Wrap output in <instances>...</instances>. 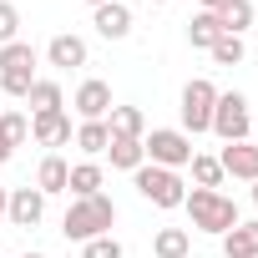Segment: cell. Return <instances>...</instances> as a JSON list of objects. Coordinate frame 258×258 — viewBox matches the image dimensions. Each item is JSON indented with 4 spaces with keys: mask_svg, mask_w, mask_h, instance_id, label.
Wrapping results in <instances>:
<instances>
[{
    "mask_svg": "<svg viewBox=\"0 0 258 258\" xmlns=\"http://www.w3.org/2000/svg\"><path fill=\"white\" fill-rule=\"evenodd\" d=\"M182 213L192 218L198 233H213V238H223L228 228H238V203L228 192H213V187H192L182 198Z\"/></svg>",
    "mask_w": 258,
    "mask_h": 258,
    "instance_id": "obj_1",
    "label": "cell"
},
{
    "mask_svg": "<svg viewBox=\"0 0 258 258\" xmlns=\"http://www.w3.org/2000/svg\"><path fill=\"white\" fill-rule=\"evenodd\" d=\"M111 223H116V203H111L106 192H96V198H76V203L66 208L61 233H66L71 243H91V238L111 233Z\"/></svg>",
    "mask_w": 258,
    "mask_h": 258,
    "instance_id": "obj_2",
    "label": "cell"
},
{
    "mask_svg": "<svg viewBox=\"0 0 258 258\" xmlns=\"http://www.w3.org/2000/svg\"><path fill=\"white\" fill-rule=\"evenodd\" d=\"M142 152H147V162L152 167H187L192 162V137L182 132V126H152V137H142Z\"/></svg>",
    "mask_w": 258,
    "mask_h": 258,
    "instance_id": "obj_3",
    "label": "cell"
},
{
    "mask_svg": "<svg viewBox=\"0 0 258 258\" xmlns=\"http://www.w3.org/2000/svg\"><path fill=\"white\" fill-rule=\"evenodd\" d=\"M132 182H137V192H142L152 208H182V198H187V187H182V177H177L172 167L142 162V167L132 172Z\"/></svg>",
    "mask_w": 258,
    "mask_h": 258,
    "instance_id": "obj_4",
    "label": "cell"
},
{
    "mask_svg": "<svg viewBox=\"0 0 258 258\" xmlns=\"http://www.w3.org/2000/svg\"><path fill=\"white\" fill-rule=\"evenodd\" d=\"M31 81H36V46H26V41L0 46V91L6 96H26Z\"/></svg>",
    "mask_w": 258,
    "mask_h": 258,
    "instance_id": "obj_5",
    "label": "cell"
},
{
    "mask_svg": "<svg viewBox=\"0 0 258 258\" xmlns=\"http://www.w3.org/2000/svg\"><path fill=\"white\" fill-rule=\"evenodd\" d=\"M213 106H218V86L208 81V76H192L187 86H182V132L187 137H198V132H208L213 126Z\"/></svg>",
    "mask_w": 258,
    "mask_h": 258,
    "instance_id": "obj_6",
    "label": "cell"
},
{
    "mask_svg": "<svg viewBox=\"0 0 258 258\" xmlns=\"http://www.w3.org/2000/svg\"><path fill=\"white\" fill-rule=\"evenodd\" d=\"M223 142H248L253 132V116H248V96L243 91H218V106H213V126Z\"/></svg>",
    "mask_w": 258,
    "mask_h": 258,
    "instance_id": "obj_7",
    "label": "cell"
},
{
    "mask_svg": "<svg viewBox=\"0 0 258 258\" xmlns=\"http://www.w3.org/2000/svg\"><path fill=\"white\" fill-rule=\"evenodd\" d=\"M71 106H76L81 121H106V111H111L116 101H111V86H106V81H81L76 96H71Z\"/></svg>",
    "mask_w": 258,
    "mask_h": 258,
    "instance_id": "obj_8",
    "label": "cell"
},
{
    "mask_svg": "<svg viewBox=\"0 0 258 258\" xmlns=\"http://www.w3.org/2000/svg\"><path fill=\"white\" fill-rule=\"evenodd\" d=\"M6 218H11L16 228H36V223L46 218V192H41V187H31V182H26V187H16V192H11V203H6Z\"/></svg>",
    "mask_w": 258,
    "mask_h": 258,
    "instance_id": "obj_9",
    "label": "cell"
},
{
    "mask_svg": "<svg viewBox=\"0 0 258 258\" xmlns=\"http://www.w3.org/2000/svg\"><path fill=\"white\" fill-rule=\"evenodd\" d=\"M91 26H96V36H106V41H126V36H132V6L106 0V6L91 11Z\"/></svg>",
    "mask_w": 258,
    "mask_h": 258,
    "instance_id": "obj_10",
    "label": "cell"
},
{
    "mask_svg": "<svg viewBox=\"0 0 258 258\" xmlns=\"http://www.w3.org/2000/svg\"><path fill=\"white\" fill-rule=\"evenodd\" d=\"M218 162H223V177H243V182H258V147H253V142H228Z\"/></svg>",
    "mask_w": 258,
    "mask_h": 258,
    "instance_id": "obj_11",
    "label": "cell"
},
{
    "mask_svg": "<svg viewBox=\"0 0 258 258\" xmlns=\"http://www.w3.org/2000/svg\"><path fill=\"white\" fill-rule=\"evenodd\" d=\"M31 137H36L41 147H66V142H71V116H66V111H41V116H31Z\"/></svg>",
    "mask_w": 258,
    "mask_h": 258,
    "instance_id": "obj_12",
    "label": "cell"
},
{
    "mask_svg": "<svg viewBox=\"0 0 258 258\" xmlns=\"http://www.w3.org/2000/svg\"><path fill=\"white\" fill-rule=\"evenodd\" d=\"M223 258H258V218L223 233Z\"/></svg>",
    "mask_w": 258,
    "mask_h": 258,
    "instance_id": "obj_13",
    "label": "cell"
},
{
    "mask_svg": "<svg viewBox=\"0 0 258 258\" xmlns=\"http://www.w3.org/2000/svg\"><path fill=\"white\" fill-rule=\"evenodd\" d=\"M46 61H51V66H61V71L86 66V41H81V36H56V41L46 46Z\"/></svg>",
    "mask_w": 258,
    "mask_h": 258,
    "instance_id": "obj_14",
    "label": "cell"
},
{
    "mask_svg": "<svg viewBox=\"0 0 258 258\" xmlns=\"http://www.w3.org/2000/svg\"><path fill=\"white\" fill-rule=\"evenodd\" d=\"M101 182H106L101 162H76V167H71V177H66V192H71V198H96V192H101Z\"/></svg>",
    "mask_w": 258,
    "mask_h": 258,
    "instance_id": "obj_15",
    "label": "cell"
},
{
    "mask_svg": "<svg viewBox=\"0 0 258 258\" xmlns=\"http://www.w3.org/2000/svg\"><path fill=\"white\" fill-rule=\"evenodd\" d=\"M106 157H111V167H121V172H137V167L147 162L142 137H111V142H106Z\"/></svg>",
    "mask_w": 258,
    "mask_h": 258,
    "instance_id": "obj_16",
    "label": "cell"
},
{
    "mask_svg": "<svg viewBox=\"0 0 258 258\" xmlns=\"http://www.w3.org/2000/svg\"><path fill=\"white\" fill-rule=\"evenodd\" d=\"M106 132H111V137H142V132H147L142 106H111V111H106Z\"/></svg>",
    "mask_w": 258,
    "mask_h": 258,
    "instance_id": "obj_17",
    "label": "cell"
},
{
    "mask_svg": "<svg viewBox=\"0 0 258 258\" xmlns=\"http://www.w3.org/2000/svg\"><path fill=\"white\" fill-rule=\"evenodd\" d=\"M218 36H228V31H223V21H218L213 11H198V16L187 21V41H192L198 51H213V41H218Z\"/></svg>",
    "mask_w": 258,
    "mask_h": 258,
    "instance_id": "obj_18",
    "label": "cell"
},
{
    "mask_svg": "<svg viewBox=\"0 0 258 258\" xmlns=\"http://www.w3.org/2000/svg\"><path fill=\"white\" fill-rule=\"evenodd\" d=\"M66 177H71V167L51 152V157H41V167H36V187L51 198V192H66Z\"/></svg>",
    "mask_w": 258,
    "mask_h": 258,
    "instance_id": "obj_19",
    "label": "cell"
},
{
    "mask_svg": "<svg viewBox=\"0 0 258 258\" xmlns=\"http://www.w3.org/2000/svg\"><path fill=\"white\" fill-rule=\"evenodd\" d=\"M152 253H157V258H187V253H192V233H187V228H162V233L152 238Z\"/></svg>",
    "mask_w": 258,
    "mask_h": 258,
    "instance_id": "obj_20",
    "label": "cell"
},
{
    "mask_svg": "<svg viewBox=\"0 0 258 258\" xmlns=\"http://www.w3.org/2000/svg\"><path fill=\"white\" fill-rule=\"evenodd\" d=\"M218 21H223L228 36H243V31L253 26V0H228V6L218 11Z\"/></svg>",
    "mask_w": 258,
    "mask_h": 258,
    "instance_id": "obj_21",
    "label": "cell"
},
{
    "mask_svg": "<svg viewBox=\"0 0 258 258\" xmlns=\"http://www.w3.org/2000/svg\"><path fill=\"white\" fill-rule=\"evenodd\" d=\"M26 101H31V106H36V116H41V111H61V101H66V96H61V81H31Z\"/></svg>",
    "mask_w": 258,
    "mask_h": 258,
    "instance_id": "obj_22",
    "label": "cell"
},
{
    "mask_svg": "<svg viewBox=\"0 0 258 258\" xmlns=\"http://www.w3.org/2000/svg\"><path fill=\"white\" fill-rule=\"evenodd\" d=\"M187 167H192V182H198V187H213V192L223 187V162H218V157L192 152V162H187Z\"/></svg>",
    "mask_w": 258,
    "mask_h": 258,
    "instance_id": "obj_23",
    "label": "cell"
},
{
    "mask_svg": "<svg viewBox=\"0 0 258 258\" xmlns=\"http://www.w3.org/2000/svg\"><path fill=\"white\" fill-rule=\"evenodd\" d=\"M106 142H111V132H106V121H81V126H76V147H81L86 157L106 152Z\"/></svg>",
    "mask_w": 258,
    "mask_h": 258,
    "instance_id": "obj_24",
    "label": "cell"
},
{
    "mask_svg": "<svg viewBox=\"0 0 258 258\" xmlns=\"http://www.w3.org/2000/svg\"><path fill=\"white\" fill-rule=\"evenodd\" d=\"M26 137H31V121H26L21 111H0V142H6V147L16 152Z\"/></svg>",
    "mask_w": 258,
    "mask_h": 258,
    "instance_id": "obj_25",
    "label": "cell"
},
{
    "mask_svg": "<svg viewBox=\"0 0 258 258\" xmlns=\"http://www.w3.org/2000/svg\"><path fill=\"white\" fill-rule=\"evenodd\" d=\"M208 56H213L218 66H243V56H248V46H243V36H218Z\"/></svg>",
    "mask_w": 258,
    "mask_h": 258,
    "instance_id": "obj_26",
    "label": "cell"
},
{
    "mask_svg": "<svg viewBox=\"0 0 258 258\" xmlns=\"http://www.w3.org/2000/svg\"><path fill=\"white\" fill-rule=\"evenodd\" d=\"M16 36H21V11L11 0H0V46H11Z\"/></svg>",
    "mask_w": 258,
    "mask_h": 258,
    "instance_id": "obj_27",
    "label": "cell"
},
{
    "mask_svg": "<svg viewBox=\"0 0 258 258\" xmlns=\"http://www.w3.org/2000/svg\"><path fill=\"white\" fill-rule=\"evenodd\" d=\"M81 258H121V243H116L111 233H101V238H91V243H86V253H81Z\"/></svg>",
    "mask_w": 258,
    "mask_h": 258,
    "instance_id": "obj_28",
    "label": "cell"
},
{
    "mask_svg": "<svg viewBox=\"0 0 258 258\" xmlns=\"http://www.w3.org/2000/svg\"><path fill=\"white\" fill-rule=\"evenodd\" d=\"M223 6H228V0H203V11H213V16H218Z\"/></svg>",
    "mask_w": 258,
    "mask_h": 258,
    "instance_id": "obj_29",
    "label": "cell"
},
{
    "mask_svg": "<svg viewBox=\"0 0 258 258\" xmlns=\"http://www.w3.org/2000/svg\"><path fill=\"white\" fill-rule=\"evenodd\" d=\"M6 203H11V192H6V187H0V223H6Z\"/></svg>",
    "mask_w": 258,
    "mask_h": 258,
    "instance_id": "obj_30",
    "label": "cell"
},
{
    "mask_svg": "<svg viewBox=\"0 0 258 258\" xmlns=\"http://www.w3.org/2000/svg\"><path fill=\"white\" fill-rule=\"evenodd\" d=\"M6 162H11V147H6V142H0V172H6Z\"/></svg>",
    "mask_w": 258,
    "mask_h": 258,
    "instance_id": "obj_31",
    "label": "cell"
},
{
    "mask_svg": "<svg viewBox=\"0 0 258 258\" xmlns=\"http://www.w3.org/2000/svg\"><path fill=\"white\" fill-rule=\"evenodd\" d=\"M86 6H91V11H96V6H106V0H86Z\"/></svg>",
    "mask_w": 258,
    "mask_h": 258,
    "instance_id": "obj_32",
    "label": "cell"
},
{
    "mask_svg": "<svg viewBox=\"0 0 258 258\" xmlns=\"http://www.w3.org/2000/svg\"><path fill=\"white\" fill-rule=\"evenodd\" d=\"M21 258H46V253H21Z\"/></svg>",
    "mask_w": 258,
    "mask_h": 258,
    "instance_id": "obj_33",
    "label": "cell"
},
{
    "mask_svg": "<svg viewBox=\"0 0 258 258\" xmlns=\"http://www.w3.org/2000/svg\"><path fill=\"white\" fill-rule=\"evenodd\" d=\"M253 203H258V182H253Z\"/></svg>",
    "mask_w": 258,
    "mask_h": 258,
    "instance_id": "obj_34",
    "label": "cell"
},
{
    "mask_svg": "<svg viewBox=\"0 0 258 258\" xmlns=\"http://www.w3.org/2000/svg\"><path fill=\"white\" fill-rule=\"evenodd\" d=\"M152 6H167V0H152Z\"/></svg>",
    "mask_w": 258,
    "mask_h": 258,
    "instance_id": "obj_35",
    "label": "cell"
}]
</instances>
